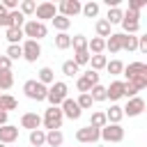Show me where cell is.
I'll return each instance as SVG.
<instances>
[{"instance_id": "6da1fadb", "label": "cell", "mask_w": 147, "mask_h": 147, "mask_svg": "<svg viewBox=\"0 0 147 147\" xmlns=\"http://www.w3.org/2000/svg\"><path fill=\"white\" fill-rule=\"evenodd\" d=\"M62 122H64V115H62V110L55 108V106H51V108L44 113V117H41V124L46 126V131H60Z\"/></svg>"}, {"instance_id": "7a4b0ae2", "label": "cell", "mask_w": 147, "mask_h": 147, "mask_svg": "<svg viewBox=\"0 0 147 147\" xmlns=\"http://www.w3.org/2000/svg\"><path fill=\"white\" fill-rule=\"evenodd\" d=\"M67 92H69L67 83H62V80H55V83L48 87V94H46V99L51 101V106L60 108V106H62V101L67 99Z\"/></svg>"}, {"instance_id": "3957f363", "label": "cell", "mask_w": 147, "mask_h": 147, "mask_svg": "<svg viewBox=\"0 0 147 147\" xmlns=\"http://www.w3.org/2000/svg\"><path fill=\"white\" fill-rule=\"evenodd\" d=\"M23 92H25V96H28V99H32V101H44V99H46V94H48V87H46V85H41L39 80H25Z\"/></svg>"}, {"instance_id": "277c9868", "label": "cell", "mask_w": 147, "mask_h": 147, "mask_svg": "<svg viewBox=\"0 0 147 147\" xmlns=\"http://www.w3.org/2000/svg\"><path fill=\"white\" fill-rule=\"evenodd\" d=\"M23 34H25L28 39H32V41H39V39H44V37L48 34V28H46V23L28 21V23L23 25Z\"/></svg>"}, {"instance_id": "5b68a950", "label": "cell", "mask_w": 147, "mask_h": 147, "mask_svg": "<svg viewBox=\"0 0 147 147\" xmlns=\"http://www.w3.org/2000/svg\"><path fill=\"white\" fill-rule=\"evenodd\" d=\"M99 138H103L106 142H122L124 140V129L119 124H106L103 129H99Z\"/></svg>"}, {"instance_id": "8992f818", "label": "cell", "mask_w": 147, "mask_h": 147, "mask_svg": "<svg viewBox=\"0 0 147 147\" xmlns=\"http://www.w3.org/2000/svg\"><path fill=\"white\" fill-rule=\"evenodd\" d=\"M21 48H23V57H25L28 62H37V57L41 55V46H39V41L25 39V41L21 44Z\"/></svg>"}, {"instance_id": "52a82bcc", "label": "cell", "mask_w": 147, "mask_h": 147, "mask_svg": "<svg viewBox=\"0 0 147 147\" xmlns=\"http://www.w3.org/2000/svg\"><path fill=\"white\" fill-rule=\"evenodd\" d=\"M76 140L78 142H85V145H94L99 140V129H92V126H83L76 131Z\"/></svg>"}, {"instance_id": "ba28073f", "label": "cell", "mask_w": 147, "mask_h": 147, "mask_svg": "<svg viewBox=\"0 0 147 147\" xmlns=\"http://www.w3.org/2000/svg\"><path fill=\"white\" fill-rule=\"evenodd\" d=\"M80 2L78 0H62L60 5H57V9H60V16H67V18H71V16H76V14H80Z\"/></svg>"}, {"instance_id": "9c48e42d", "label": "cell", "mask_w": 147, "mask_h": 147, "mask_svg": "<svg viewBox=\"0 0 147 147\" xmlns=\"http://www.w3.org/2000/svg\"><path fill=\"white\" fill-rule=\"evenodd\" d=\"M142 110H145V99H140V96L129 99V101H126V106L122 108V113H124V115H129V117H136V115H140Z\"/></svg>"}, {"instance_id": "30bf717a", "label": "cell", "mask_w": 147, "mask_h": 147, "mask_svg": "<svg viewBox=\"0 0 147 147\" xmlns=\"http://www.w3.org/2000/svg\"><path fill=\"white\" fill-rule=\"evenodd\" d=\"M55 11H57V9H55V5H53V2H41V5H37V9H34L37 21H39V23H44L46 18H51V21H53V18H55Z\"/></svg>"}, {"instance_id": "8fae6325", "label": "cell", "mask_w": 147, "mask_h": 147, "mask_svg": "<svg viewBox=\"0 0 147 147\" xmlns=\"http://www.w3.org/2000/svg\"><path fill=\"white\" fill-rule=\"evenodd\" d=\"M60 110H62V115H64V117H69V119H78V117H80V113H83V110L78 108V103H76L74 99H69V96L62 101Z\"/></svg>"}, {"instance_id": "7c38bea8", "label": "cell", "mask_w": 147, "mask_h": 147, "mask_svg": "<svg viewBox=\"0 0 147 147\" xmlns=\"http://www.w3.org/2000/svg\"><path fill=\"white\" fill-rule=\"evenodd\" d=\"M2 25H5V28H23V25H25V16H23L18 9L7 11V16L2 18Z\"/></svg>"}, {"instance_id": "4fadbf2b", "label": "cell", "mask_w": 147, "mask_h": 147, "mask_svg": "<svg viewBox=\"0 0 147 147\" xmlns=\"http://www.w3.org/2000/svg\"><path fill=\"white\" fill-rule=\"evenodd\" d=\"M124 87H126L124 80H113V83L106 87V99H110V101L122 99V96H124Z\"/></svg>"}, {"instance_id": "5bb4252c", "label": "cell", "mask_w": 147, "mask_h": 147, "mask_svg": "<svg viewBox=\"0 0 147 147\" xmlns=\"http://www.w3.org/2000/svg\"><path fill=\"white\" fill-rule=\"evenodd\" d=\"M122 74L126 76V83H129V80H133L136 76L147 74V64H145V62H131L129 67H124V71H122Z\"/></svg>"}, {"instance_id": "9a60e30c", "label": "cell", "mask_w": 147, "mask_h": 147, "mask_svg": "<svg viewBox=\"0 0 147 147\" xmlns=\"http://www.w3.org/2000/svg\"><path fill=\"white\" fill-rule=\"evenodd\" d=\"M16 138H18V126H14V124H5V126H0V142H2V145L14 142Z\"/></svg>"}, {"instance_id": "2e32d148", "label": "cell", "mask_w": 147, "mask_h": 147, "mask_svg": "<svg viewBox=\"0 0 147 147\" xmlns=\"http://www.w3.org/2000/svg\"><path fill=\"white\" fill-rule=\"evenodd\" d=\"M21 126H23V129L34 131V129H39V126H41V117H39L37 113H25V115L21 117Z\"/></svg>"}, {"instance_id": "e0dca14e", "label": "cell", "mask_w": 147, "mask_h": 147, "mask_svg": "<svg viewBox=\"0 0 147 147\" xmlns=\"http://www.w3.org/2000/svg\"><path fill=\"white\" fill-rule=\"evenodd\" d=\"M87 51H90V55H103V51H106V39H99V37L87 39Z\"/></svg>"}, {"instance_id": "ac0fdd59", "label": "cell", "mask_w": 147, "mask_h": 147, "mask_svg": "<svg viewBox=\"0 0 147 147\" xmlns=\"http://www.w3.org/2000/svg\"><path fill=\"white\" fill-rule=\"evenodd\" d=\"M106 51H110V53H119L122 51V32H115V34H110L106 39Z\"/></svg>"}, {"instance_id": "d6986e66", "label": "cell", "mask_w": 147, "mask_h": 147, "mask_svg": "<svg viewBox=\"0 0 147 147\" xmlns=\"http://www.w3.org/2000/svg\"><path fill=\"white\" fill-rule=\"evenodd\" d=\"M41 85H53L55 83V71L51 69V67H41L39 69V78H37Z\"/></svg>"}, {"instance_id": "ffe728a7", "label": "cell", "mask_w": 147, "mask_h": 147, "mask_svg": "<svg viewBox=\"0 0 147 147\" xmlns=\"http://www.w3.org/2000/svg\"><path fill=\"white\" fill-rule=\"evenodd\" d=\"M122 117H124V113H122L119 106H110V108L106 110V119H108V124H119Z\"/></svg>"}, {"instance_id": "44dd1931", "label": "cell", "mask_w": 147, "mask_h": 147, "mask_svg": "<svg viewBox=\"0 0 147 147\" xmlns=\"http://www.w3.org/2000/svg\"><path fill=\"white\" fill-rule=\"evenodd\" d=\"M106 124H108V119H106V113L96 110V113H92V117H90V124H87V126H92V129H103Z\"/></svg>"}, {"instance_id": "7402d4cb", "label": "cell", "mask_w": 147, "mask_h": 147, "mask_svg": "<svg viewBox=\"0 0 147 147\" xmlns=\"http://www.w3.org/2000/svg\"><path fill=\"white\" fill-rule=\"evenodd\" d=\"M30 145H32V147H41V145H46V131H44V129H34V131H30Z\"/></svg>"}, {"instance_id": "603a6c76", "label": "cell", "mask_w": 147, "mask_h": 147, "mask_svg": "<svg viewBox=\"0 0 147 147\" xmlns=\"http://www.w3.org/2000/svg\"><path fill=\"white\" fill-rule=\"evenodd\" d=\"M62 142H64L62 131H46V145L48 147H60Z\"/></svg>"}, {"instance_id": "cb8c5ba5", "label": "cell", "mask_w": 147, "mask_h": 147, "mask_svg": "<svg viewBox=\"0 0 147 147\" xmlns=\"http://www.w3.org/2000/svg\"><path fill=\"white\" fill-rule=\"evenodd\" d=\"M94 28H96V34H99V39H106V37H110V34H113V32H110V23H108L106 18H99Z\"/></svg>"}, {"instance_id": "d4e9b609", "label": "cell", "mask_w": 147, "mask_h": 147, "mask_svg": "<svg viewBox=\"0 0 147 147\" xmlns=\"http://www.w3.org/2000/svg\"><path fill=\"white\" fill-rule=\"evenodd\" d=\"M0 108H5L7 113H9V110H16V108H18V101H16L11 94H5V92H2V96H0Z\"/></svg>"}, {"instance_id": "484cf974", "label": "cell", "mask_w": 147, "mask_h": 147, "mask_svg": "<svg viewBox=\"0 0 147 147\" xmlns=\"http://www.w3.org/2000/svg\"><path fill=\"white\" fill-rule=\"evenodd\" d=\"M136 48H138V37L122 32V51H136Z\"/></svg>"}, {"instance_id": "4316f807", "label": "cell", "mask_w": 147, "mask_h": 147, "mask_svg": "<svg viewBox=\"0 0 147 147\" xmlns=\"http://www.w3.org/2000/svg\"><path fill=\"white\" fill-rule=\"evenodd\" d=\"M53 25H55V30H60V32H67V30H69V25H71V18L55 14V18H53Z\"/></svg>"}, {"instance_id": "83f0119b", "label": "cell", "mask_w": 147, "mask_h": 147, "mask_svg": "<svg viewBox=\"0 0 147 147\" xmlns=\"http://www.w3.org/2000/svg\"><path fill=\"white\" fill-rule=\"evenodd\" d=\"M7 41L9 44H18L21 39H23V28H7Z\"/></svg>"}, {"instance_id": "f1b7e54d", "label": "cell", "mask_w": 147, "mask_h": 147, "mask_svg": "<svg viewBox=\"0 0 147 147\" xmlns=\"http://www.w3.org/2000/svg\"><path fill=\"white\" fill-rule=\"evenodd\" d=\"M71 46V37L67 34V32H60V34H55V48H60V51H67Z\"/></svg>"}, {"instance_id": "f546056e", "label": "cell", "mask_w": 147, "mask_h": 147, "mask_svg": "<svg viewBox=\"0 0 147 147\" xmlns=\"http://www.w3.org/2000/svg\"><path fill=\"white\" fill-rule=\"evenodd\" d=\"M90 64H92V71L106 69V64H108V57H106V55H90Z\"/></svg>"}, {"instance_id": "4dcf8cb0", "label": "cell", "mask_w": 147, "mask_h": 147, "mask_svg": "<svg viewBox=\"0 0 147 147\" xmlns=\"http://www.w3.org/2000/svg\"><path fill=\"white\" fill-rule=\"evenodd\" d=\"M80 11H83L87 18H94V16L99 14V2H92V0H90V2H85V5L80 7Z\"/></svg>"}, {"instance_id": "1f68e13d", "label": "cell", "mask_w": 147, "mask_h": 147, "mask_svg": "<svg viewBox=\"0 0 147 147\" xmlns=\"http://www.w3.org/2000/svg\"><path fill=\"white\" fill-rule=\"evenodd\" d=\"M122 9L119 7H113V9H108V16H106V21L110 23V25H115V23H122Z\"/></svg>"}, {"instance_id": "d6a6232c", "label": "cell", "mask_w": 147, "mask_h": 147, "mask_svg": "<svg viewBox=\"0 0 147 147\" xmlns=\"http://www.w3.org/2000/svg\"><path fill=\"white\" fill-rule=\"evenodd\" d=\"M11 62L14 60H18V57H23V48H21V44H9V48H7V53H5Z\"/></svg>"}, {"instance_id": "836d02e7", "label": "cell", "mask_w": 147, "mask_h": 147, "mask_svg": "<svg viewBox=\"0 0 147 147\" xmlns=\"http://www.w3.org/2000/svg\"><path fill=\"white\" fill-rule=\"evenodd\" d=\"M14 85V74L11 71H0V90H9Z\"/></svg>"}, {"instance_id": "e575fe53", "label": "cell", "mask_w": 147, "mask_h": 147, "mask_svg": "<svg viewBox=\"0 0 147 147\" xmlns=\"http://www.w3.org/2000/svg\"><path fill=\"white\" fill-rule=\"evenodd\" d=\"M71 46H74V51H85V48H87V37H85V34L71 37Z\"/></svg>"}, {"instance_id": "d590c367", "label": "cell", "mask_w": 147, "mask_h": 147, "mask_svg": "<svg viewBox=\"0 0 147 147\" xmlns=\"http://www.w3.org/2000/svg\"><path fill=\"white\" fill-rule=\"evenodd\" d=\"M74 62H76L78 67L90 64V51H87V48H85V51H76V53H74Z\"/></svg>"}, {"instance_id": "8d00e7d4", "label": "cell", "mask_w": 147, "mask_h": 147, "mask_svg": "<svg viewBox=\"0 0 147 147\" xmlns=\"http://www.w3.org/2000/svg\"><path fill=\"white\" fill-rule=\"evenodd\" d=\"M78 71H80V67H78L74 60H67V62L62 64V74H64V76H76Z\"/></svg>"}, {"instance_id": "74e56055", "label": "cell", "mask_w": 147, "mask_h": 147, "mask_svg": "<svg viewBox=\"0 0 147 147\" xmlns=\"http://www.w3.org/2000/svg\"><path fill=\"white\" fill-rule=\"evenodd\" d=\"M106 69H108V74H110V76H119V74L124 71V64H122L119 60H110V62L106 64Z\"/></svg>"}, {"instance_id": "f35d334b", "label": "cell", "mask_w": 147, "mask_h": 147, "mask_svg": "<svg viewBox=\"0 0 147 147\" xmlns=\"http://www.w3.org/2000/svg\"><path fill=\"white\" fill-rule=\"evenodd\" d=\"M90 96H92V101H106V87L103 85H94L90 90Z\"/></svg>"}, {"instance_id": "ab89813d", "label": "cell", "mask_w": 147, "mask_h": 147, "mask_svg": "<svg viewBox=\"0 0 147 147\" xmlns=\"http://www.w3.org/2000/svg\"><path fill=\"white\" fill-rule=\"evenodd\" d=\"M76 87H78V92H80V94H90V90H92L94 85H92V83H90L85 76H80V78L76 80Z\"/></svg>"}, {"instance_id": "60d3db41", "label": "cell", "mask_w": 147, "mask_h": 147, "mask_svg": "<svg viewBox=\"0 0 147 147\" xmlns=\"http://www.w3.org/2000/svg\"><path fill=\"white\" fill-rule=\"evenodd\" d=\"M34 9H37V2H34V0H23L18 11H21L23 16H28V14H34Z\"/></svg>"}, {"instance_id": "b9f144b4", "label": "cell", "mask_w": 147, "mask_h": 147, "mask_svg": "<svg viewBox=\"0 0 147 147\" xmlns=\"http://www.w3.org/2000/svg\"><path fill=\"white\" fill-rule=\"evenodd\" d=\"M122 28H124V34H136L140 30V23H136V21H122Z\"/></svg>"}, {"instance_id": "7bdbcfd3", "label": "cell", "mask_w": 147, "mask_h": 147, "mask_svg": "<svg viewBox=\"0 0 147 147\" xmlns=\"http://www.w3.org/2000/svg\"><path fill=\"white\" fill-rule=\"evenodd\" d=\"M76 103H78V108H80V110H87V108H92V103H94V101H92V96H90V94H80V96L76 99Z\"/></svg>"}, {"instance_id": "ee69618b", "label": "cell", "mask_w": 147, "mask_h": 147, "mask_svg": "<svg viewBox=\"0 0 147 147\" xmlns=\"http://www.w3.org/2000/svg\"><path fill=\"white\" fill-rule=\"evenodd\" d=\"M129 83H131V85H133V87L140 92V90H145V87H147V74H142V76H136V78H133V80H129Z\"/></svg>"}, {"instance_id": "f6af8a7d", "label": "cell", "mask_w": 147, "mask_h": 147, "mask_svg": "<svg viewBox=\"0 0 147 147\" xmlns=\"http://www.w3.org/2000/svg\"><path fill=\"white\" fill-rule=\"evenodd\" d=\"M145 5H147L145 0H129V9H131V11H138V14H140V9H142Z\"/></svg>"}, {"instance_id": "bcb514c9", "label": "cell", "mask_w": 147, "mask_h": 147, "mask_svg": "<svg viewBox=\"0 0 147 147\" xmlns=\"http://www.w3.org/2000/svg\"><path fill=\"white\" fill-rule=\"evenodd\" d=\"M0 71H11V60L7 55H0Z\"/></svg>"}, {"instance_id": "7dc6e473", "label": "cell", "mask_w": 147, "mask_h": 147, "mask_svg": "<svg viewBox=\"0 0 147 147\" xmlns=\"http://www.w3.org/2000/svg\"><path fill=\"white\" fill-rule=\"evenodd\" d=\"M83 76H85V78H87L92 85H99V74H96V71H92V69H90V71H85Z\"/></svg>"}, {"instance_id": "c3c4849f", "label": "cell", "mask_w": 147, "mask_h": 147, "mask_svg": "<svg viewBox=\"0 0 147 147\" xmlns=\"http://www.w3.org/2000/svg\"><path fill=\"white\" fill-rule=\"evenodd\" d=\"M2 7H5L7 11H14V9L18 7V0H2Z\"/></svg>"}, {"instance_id": "681fc988", "label": "cell", "mask_w": 147, "mask_h": 147, "mask_svg": "<svg viewBox=\"0 0 147 147\" xmlns=\"http://www.w3.org/2000/svg\"><path fill=\"white\" fill-rule=\"evenodd\" d=\"M138 51L147 53V37H138Z\"/></svg>"}, {"instance_id": "f907efd6", "label": "cell", "mask_w": 147, "mask_h": 147, "mask_svg": "<svg viewBox=\"0 0 147 147\" xmlns=\"http://www.w3.org/2000/svg\"><path fill=\"white\" fill-rule=\"evenodd\" d=\"M7 115H9V113H7L5 108H0V126H5V124H7Z\"/></svg>"}, {"instance_id": "816d5d0a", "label": "cell", "mask_w": 147, "mask_h": 147, "mask_svg": "<svg viewBox=\"0 0 147 147\" xmlns=\"http://www.w3.org/2000/svg\"><path fill=\"white\" fill-rule=\"evenodd\" d=\"M5 16H7V9H5V7H2V2H0V18H5Z\"/></svg>"}, {"instance_id": "f5cc1de1", "label": "cell", "mask_w": 147, "mask_h": 147, "mask_svg": "<svg viewBox=\"0 0 147 147\" xmlns=\"http://www.w3.org/2000/svg\"><path fill=\"white\" fill-rule=\"evenodd\" d=\"M96 147H106V145H96Z\"/></svg>"}, {"instance_id": "db71d44e", "label": "cell", "mask_w": 147, "mask_h": 147, "mask_svg": "<svg viewBox=\"0 0 147 147\" xmlns=\"http://www.w3.org/2000/svg\"><path fill=\"white\" fill-rule=\"evenodd\" d=\"M0 147H7V145H2V142H0Z\"/></svg>"}, {"instance_id": "11a10c76", "label": "cell", "mask_w": 147, "mask_h": 147, "mask_svg": "<svg viewBox=\"0 0 147 147\" xmlns=\"http://www.w3.org/2000/svg\"><path fill=\"white\" fill-rule=\"evenodd\" d=\"M0 96H2V92H0Z\"/></svg>"}]
</instances>
